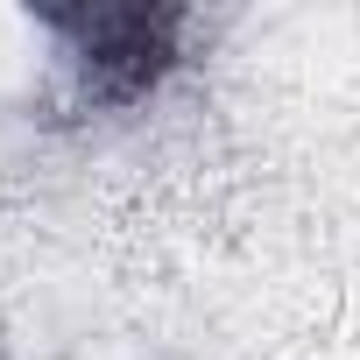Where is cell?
Returning a JSON list of instances; mask_svg holds the SVG:
<instances>
[{"mask_svg": "<svg viewBox=\"0 0 360 360\" xmlns=\"http://www.w3.org/2000/svg\"><path fill=\"white\" fill-rule=\"evenodd\" d=\"M43 29L64 43L85 106H134L184 57V8H50Z\"/></svg>", "mask_w": 360, "mask_h": 360, "instance_id": "1", "label": "cell"}]
</instances>
